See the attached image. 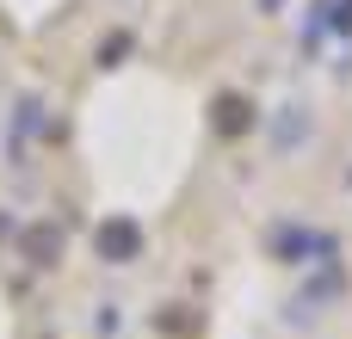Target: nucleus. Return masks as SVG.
<instances>
[{
	"mask_svg": "<svg viewBox=\"0 0 352 339\" xmlns=\"http://www.w3.org/2000/svg\"><path fill=\"white\" fill-rule=\"evenodd\" d=\"M248 124H254V117H248V99H241V93H223V99H217V130H223V136H241Z\"/></svg>",
	"mask_w": 352,
	"mask_h": 339,
	"instance_id": "f257e3e1",
	"label": "nucleus"
},
{
	"mask_svg": "<svg viewBox=\"0 0 352 339\" xmlns=\"http://www.w3.org/2000/svg\"><path fill=\"white\" fill-rule=\"evenodd\" d=\"M99 253H105V259H130V253H136V229H130V222H105V229H99Z\"/></svg>",
	"mask_w": 352,
	"mask_h": 339,
	"instance_id": "f03ea898",
	"label": "nucleus"
}]
</instances>
